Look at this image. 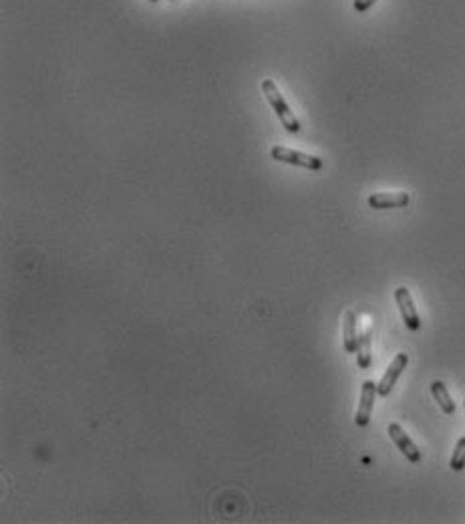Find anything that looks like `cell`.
<instances>
[{"label": "cell", "mask_w": 465, "mask_h": 524, "mask_svg": "<svg viewBox=\"0 0 465 524\" xmlns=\"http://www.w3.org/2000/svg\"><path fill=\"white\" fill-rule=\"evenodd\" d=\"M343 343H345V351H347V353H357L359 333H357V312H354V310H347V312H345Z\"/></svg>", "instance_id": "cell-8"}, {"label": "cell", "mask_w": 465, "mask_h": 524, "mask_svg": "<svg viewBox=\"0 0 465 524\" xmlns=\"http://www.w3.org/2000/svg\"><path fill=\"white\" fill-rule=\"evenodd\" d=\"M377 395H379V393H377V383H363V387H361V402H359V409H357V415H354V424H357L359 428L369 426L372 405H374V397H377Z\"/></svg>", "instance_id": "cell-5"}, {"label": "cell", "mask_w": 465, "mask_h": 524, "mask_svg": "<svg viewBox=\"0 0 465 524\" xmlns=\"http://www.w3.org/2000/svg\"><path fill=\"white\" fill-rule=\"evenodd\" d=\"M431 393H433L435 402H437L439 407L443 409V413H447V415L455 413V404H453V400H451V395H449V391H447L445 383L443 382L431 383Z\"/></svg>", "instance_id": "cell-10"}, {"label": "cell", "mask_w": 465, "mask_h": 524, "mask_svg": "<svg viewBox=\"0 0 465 524\" xmlns=\"http://www.w3.org/2000/svg\"><path fill=\"white\" fill-rule=\"evenodd\" d=\"M272 158L276 162H282V164H290V166H301L306 167V169H321L325 166V162L316 156H310V153H304V151H296L292 147H284V145H274L270 149Z\"/></svg>", "instance_id": "cell-2"}, {"label": "cell", "mask_w": 465, "mask_h": 524, "mask_svg": "<svg viewBox=\"0 0 465 524\" xmlns=\"http://www.w3.org/2000/svg\"><path fill=\"white\" fill-rule=\"evenodd\" d=\"M407 363H409V355H405V353H399V355H395V359L391 361V365L387 367L385 375L381 377V382H379V385H377V393H379L381 397H387V395L393 391L397 380H399V377H401V373L405 371Z\"/></svg>", "instance_id": "cell-4"}, {"label": "cell", "mask_w": 465, "mask_h": 524, "mask_svg": "<svg viewBox=\"0 0 465 524\" xmlns=\"http://www.w3.org/2000/svg\"><path fill=\"white\" fill-rule=\"evenodd\" d=\"M377 0H354L352 2V6H354V10L357 12H365V10H369L372 4H374Z\"/></svg>", "instance_id": "cell-12"}, {"label": "cell", "mask_w": 465, "mask_h": 524, "mask_svg": "<svg viewBox=\"0 0 465 524\" xmlns=\"http://www.w3.org/2000/svg\"><path fill=\"white\" fill-rule=\"evenodd\" d=\"M151 2H158V0H151Z\"/></svg>", "instance_id": "cell-13"}, {"label": "cell", "mask_w": 465, "mask_h": 524, "mask_svg": "<svg viewBox=\"0 0 465 524\" xmlns=\"http://www.w3.org/2000/svg\"><path fill=\"white\" fill-rule=\"evenodd\" d=\"M371 327L367 331L359 335V343H357V365L361 369H369L371 367Z\"/></svg>", "instance_id": "cell-9"}, {"label": "cell", "mask_w": 465, "mask_h": 524, "mask_svg": "<svg viewBox=\"0 0 465 524\" xmlns=\"http://www.w3.org/2000/svg\"><path fill=\"white\" fill-rule=\"evenodd\" d=\"M395 301L397 307L401 310L403 323L407 325V329H409V331H417L419 327H421V319H419L415 303H413V297H411V292H409L407 286H399V288H397Z\"/></svg>", "instance_id": "cell-3"}, {"label": "cell", "mask_w": 465, "mask_h": 524, "mask_svg": "<svg viewBox=\"0 0 465 524\" xmlns=\"http://www.w3.org/2000/svg\"><path fill=\"white\" fill-rule=\"evenodd\" d=\"M387 431H389L391 440L395 442L399 452H403V456H405L411 464H417L419 460H421V452H419L417 446L413 444V440L405 433V429L401 428L399 424H389Z\"/></svg>", "instance_id": "cell-7"}, {"label": "cell", "mask_w": 465, "mask_h": 524, "mask_svg": "<svg viewBox=\"0 0 465 524\" xmlns=\"http://www.w3.org/2000/svg\"><path fill=\"white\" fill-rule=\"evenodd\" d=\"M449 468L453 472H462L465 468V436L457 440L455 444V450H453V456H451V462H449Z\"/></svg>", "instance_id": "cell-11"}, {"label": "cell", "mask_w": 465, "mask_h": 524, "mask_svg": "<svg viewBox=\"0 0 465 524\" xmlns=\"http://www.w3.org/2000/svg\"><path fill=\"white\" fill-rule=\"evenodd\" d=\"M260 87H262L264 97L268 99V103L272 105L274 113L278 115V120L280 123L284 125V129L290 131V133H298V131H301V121L296 120V115L292 113V109H290L288 103L284 101V97L280 93L278 85H276L272 79H264Z\"/></svg>", "instance_id": "cell-1"}, {"label": "cell", "mask_w": 465, "mask_h": 524, "mask_svg": "<svg viewBox=\"0 0 465 524\" xmlns=\"http://www.w3.org/2000/svg\"><path fill=\"white\" fill-rule=\"evenodd\" d=\"M407 191H377L369 196V206L374 210H389V208H405L409 204Z\"/></svg>", "instance_id": "cell-6"}, {"label": "cell", "mask_w": 465, "mask_h": 524, "mask_svg": "<svg viewBox=\"0 0 465 524\" xmlns=\"http://www.w3.org/2000/svg\"><path fill=\"white\" fill-rule=\"evenodd\" d=\"M464 407H465V402H464Z\"/></svg>", "instance_id": "cell-14"}]
</instances>
